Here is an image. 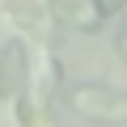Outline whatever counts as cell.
Wrapping results in <instances>:
<instances>
[{"label":"cell","mask_w":127,"mask_h":127,"mask_svg":"<svg viewBox=\"0 0 127 127\" xmlns=\"http://www.w3.org/2000/svg\"><path fill=\"white\" fill-rule=\"evenodd\" d=\"M64 85V59L55 51H38L30 55V76H26V89L17 93L13 102V114L21 127H51V102Z\"/></svg>","instance_id":"obj_1"},{"label":"cell","mask_w":127,"mask_h":127,"mask_svg":"<svg viewBox=\"0 0 127 127\" xmlns=\"http://www.w3.org/2000/svg\"><path fill=\"white\" fill-rule=\"evenodd\" d=\"M64 102H68L72 114L89 119V123H106L119 127L127 119V89L110 85V81H72V85H59Z\"/></svg>","instance_id":"obj_2"},{"label":"cell","mask_w":127,"mask_h":127,"mask_svg":"<svg viewBox=\"0 0 127 127\" xmlns=\"http://www.w3.org/2000/svg\"><path fill=\"white\" fill-rule=\"evenodd\" d=\"M30 76V42L21 34L0 42V106H13Z\"/></svg>","instance_id":"obj_3"},{"label":"cell","mask_w":127,"mask_h":127,"mask_svg":"<svg viewBox=\"0 0 127 127\" xmlns=\"http://www.w3.org/2000/svg\"><path fill=\"white\" fill-rule=\"evenodd\" d=\"M47 17H55L68 30H81V34H97L106 26V17L93 9V0H47Z\"/></svg>","instance_id":"obj_4"},{"label":"cell","mask_w":127,"mask_h":127,"mask_svg":"<svg viewBox=\"0 0 127 127\" xmlns=\"http://www.w3.org/2000/svg\"><path fill=\"white\" fill-rule=\"evenodd\" d=\"M4 13L17 21V30H42L47 26V0H4Z\"/></svg>","instance_id":"obj_5"},{"label":"cell","mask_w":127,"mask_h":127,"mask_svg":"<svg viewBox=\"0 0 127 127\" xmlns=\"http://www.w3.org/2000/svg\"><path fill=\"white\" fill-rule=\"evenodd\" d=\"M93 9H97L106 21H114V17H123V0H93Z\"/></svg>","instance_id":"obj_6"}]
</instances>
